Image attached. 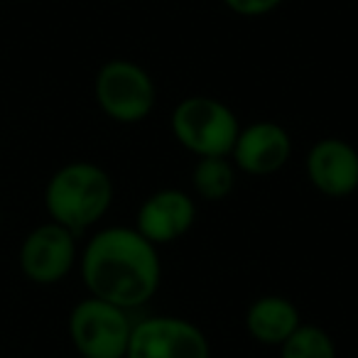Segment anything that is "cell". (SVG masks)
<instances>
[{
  "instance_id": "cell-1",
  "label": "cell",
  "mask_w": 358,
  "mask_h": 358,
  "mask_svg": "<svg viewBox=\"0 0 358 358\" xmlns=\"http://www.w3.org/2000/svg\"><path fill=\"white\" fill-rule=\"evenodd\" d=\"M79 273L91 297L133 312L157 294L162 260L135 226H106L79 250Z\"/></svg>"
},
{
  "instance_id": "cell-2",
  "label": "cell",
  "mask_w": 358,
  "mask_h": 358,
  "mask_svg": "<svg viewBox=\"0 0 358 358\" xmlns=\"http://www.w3.org/2000/svg\"><path fill=\"white\" fill-rule=\"evenodd\" d=\"M113 179L101 164L74 159L47 179L45 209L50 221L79 236L101 224L113 206Z\"/></svg>"
},
{
  "instance_id": "cell-3",
  "label": "cell",
  "mask_w": 358,
  "mask_h": 358,
  "mask_svg": "<svg viewBox=\"0 0 358 358\" xmlns=\"http://www.w3.org/2000/svg\"><path fill=\"white\" fill-rule=\"evenodd\" d=\"M172 135L187 152L199 157H231L241 133L238 115L214 96H187L169 115Z\"/></svg>"
},
{
  "instance_id": "cell-4",
  "label": "cell",
  "mask_w": 358,
  "mask_h": 358,
  "mask_svg": "<svg viewBox=\"0 0 358 358\" xmlns=\"http://www.w3.org/2000/svg\"><path fill=\"white\" fill-rule=\"evenodd\" d=\"M96 106L106 118L135 125L150 118L157 103V86L145 66L133 59H110L101 64L94 79Z\"/></svg>"
},
{
  "instance_id": "cell-5",
  "label": "cell",
  "mask_w": 358,
  "mask_h": 358,
  "mask_svg": "<svg viewBox=\"0 0 358 358\" xmlns=\"http://www.w3.org/2000/svg\"><path fill=\"white\" fill-rule=\"evenodd\" d=\"M66 331L81 358H125L133 319L128 309L89 294L71 307Z\"/></svg>"
},
{
  "instance_id": "cell-6",
  "label": "cell",
  "mask_w": 358,
  "mask_h": 358,
  "mask_svg": "<svg viewBox=\"0 0 358 358\" xmlns=\"http://www.w3.org/2000/svg\"><path fill=\"white\" fill-rule=\"evenodd\" d=\"M125 358H211L204 329L174 314L133 322Z\"/></svg>"
},
{
  "instance_id": "cell-7",
  "label": "cell",
  "mask_w": 358,
  "mask_h": 358,
  "mask_svg": "<svg viewBox=\"0 0 358 358\" xmlns=\"http://www.w3.org/2000/svg\"><path fill=\"white\" fill-rule=\"evenodd\" d=\"M17 265L30 282L42 285V287L62 282L79 265L76 234L55 221L35 226L22 238L20 250H17Z\"/></svg>"
},
{
  "instance_id": "cell-8",
  "label": "cell",
  "mask_w": 358,
  "mask_h": 358,
  "mask_svg": "<svg viewBox=\"0 0 358 358\" xmlns=\"http://www.w3.org/2000/svg\"><path fill=\"white\" fill-rule=\"evenodd\" d=\"M309 185L327 199H346L358 192V150L348 140L322 138L304 159Z\"/></svg>"
},
{
  "instance_id": "cell-9",
  "label": "cell",
  "mask_w": 358,
  "mask_h": 358,
  "mask_svg": "<svg viewBox=\"0 0 358 358\" xmlns=\"http://www.w3.org/2000/svg\"><path fill=\"white\" fill-rule=\"evenodd\" d=\"M292 157V138L275 120H255L241 125V133L231 150L236 169L250 177H270L280 172Z\"/></svg>"
},
{
  "instance_id": "cell-10",
  "label": "cell",
  "mask_w": 358,
  "mask_h": 358,
  "mask_svg": "<svg viewBox=\"0 0 358 358\" xmlns=\"http://www.w3.org/2000/svg\"><path fill=\"white\" fill-rule=\"evenodd\" d=\"M196 221V201L182 189H159L140 204L135 229L152 245H169L185 238Z\"/></svg>"
},
{
  "instance_id": "cell-11",
  "label": "cell",
  "mask_w": 358,
  "mask_h": 358,
  "mask_svg": "<svg viewBox=\"0 0 358 358\" xmlns=\"http://www.w3.org/2000/svg\"><path fill=\"white\" fill-rule=\"evenodd\" d=\"M302 324L297 304L282 294H263L250 302L245 312V329L250 338L263 346H282Z\"/></svg>"
},
{
  "instance_id": "cell-12",
  "label": "cell",
  "mask_w": 358,
  "mask_h": 358,
  "mask_svg": "<svg viewBox=\"0 0 358 358\" xmlns=\"http://www.w3.org/2000/svg\"><path fill=\"white\" fill-rule=\"evenodd\" d=\"M236 164L231 157H199L192 169L194 194L204 201H224L236 187Z\"/></svg>"
},
{
  "instance_id": "cell-13",
  "label": "cell",
  "mask_w": 358,
  "mask_h": 358,
  "mask_svg": "<svg viewBox=\"0 0 358 358\" xmlns=\"http://www.w3.org/2000/svg\"><path fill=\"white\" fill-rule=\"evenodd\" d=\"M280 358H338L331 334L319 324H299L280 346Z\"/></svg>"
},
{
  "instance_id": "cell-14",
  "label": "cell",
  "mask_w": 358,
  "mask_h": 358,
  "mask_svg": "<svg viewBox=\"0 0 358 358\" xmlns=\"http://www.w3.org/2000/svg\"><path fill=\"white\" fill-rule=\"evenodd\" d=\"M285 0H224V6L241 17H263L275 13Z\"/></svg>"
},
{
  "instance_id": "cell-15",
  "label": "cell",
  "mask_w": 358,
  "mask_h": 358,
  "mask_svg": "<svg viewBox=\"0 0 358 358\" xmlns=\"http://www.w3.org/2000/svg\"><path fill=\"white\" fill-rule=\"evenodd\" d=\"M0 226H3V211H0Z\"/></svg>"
}]
</instances>
